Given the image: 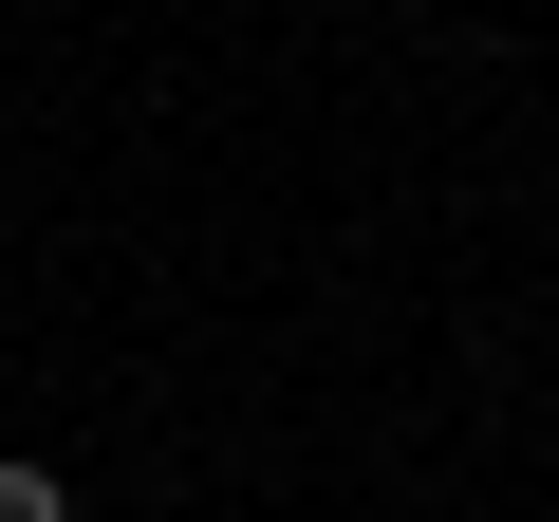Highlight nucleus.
Listing matches in <instances>:
<instances>
[{
	"label": "nucleus",
	"instance_id": "f257e3e1",
	"mask_svg": "<svg viewBox=\"0 0 559 522\" xmlns=\"http://www.w3.org/2000/svg\"><path fill=\"white\" fill-rule=\"evenodd\" d=\"M0 522H75V485L57 466H0Z\"/></svg>",
	"mask_w": 559,
	"mask_h": 522
}]
</instances>
